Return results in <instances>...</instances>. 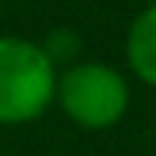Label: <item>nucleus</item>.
Segmentation results:
<instances>
[{
  "mask_svg": "<svg viewBox=\"0 0 156 156\" xmlns=\"http://www.w3.org/2000/svg\"><path fill=\"white\" fill-rule=\"evenodd\" d=\"M58 68L36 39L0 33V127L33 124L55 104Z\"/></svg>",
  "mask_w": 156,
  "mask_h": 156,
  "instance_id": "obj_1",
  "label": "nucleus"
},
{
  "mask_svg": "<svg viewBox=\"0 0 156 156\" xmlns=\"http://www.w3.org/2000/svg\"><path fill=\"white\" fill-rule=\"evenodd\" d=\"M127 72L146 88H156V3H146L124 36Z\"/></svg>",
  "mask_w": 156,
  "mask_h": 156,
  "instance_id": "obj_3",
  "label": "nucleus"
},
{
  "mask_svg": "<svg viewBox=\"0 0 156 156\" xmlns=\"http://www.w3.org/2000/svg\"><path fill=\"white\" fill-rule=\"evenodd\" d=\"M0 20H3V0H0Z\"/></svg>",
  "mask_w": 156,
  "mask_h": 156,
  "instance_id": "obj_5",
  "label": "nucleus"
},
{
  "mask_svg": "<svg viewBox=\"0 0 156 156\" xmlns=\"http://www.w3.org/2000/svg\"><path fill=\"white\" fill-rule=\"evenodd\" d=\"M146 3H156V0H146Z\"/></svg>",
  "mask_w": 156,
  "mask_h": 156,
  "instance_id": "obj_6",
  "label": "nucleus"
},
{
  "mask_svg": "<svg viewBox=\"0 0 156 156\" xmlns=\"http://www.w3.org/2000/svg\"><path fill=\"white\" fill-rule=\"evenodd\" d=\"M39 46L46 49V55L55 62V68H65V65H72L78 58V52H81L85 42H81V36H78L72 26H55Z\"/></svg>",
  "mask_w": 156,
  "mask_h": 156,
  "instance_id": "obj_4",
  "label": "nucleus"
},
{
  "mask_svg": "<svg viewBox=\"0 0 156 156\" xmlns=\"http://www.w3.org/2000/svg\"><path fill=\"white\" fill-rule=\"evenodd\" d=\"M55 104L81 130H111L130 111V78L107 62H72L58 68Z\"/></svg>",
  "mask_w": 156,
  "mask_h": 156,
  "instance_id": "obj_2",
  "label": "nucleus"
}]
</instances>
